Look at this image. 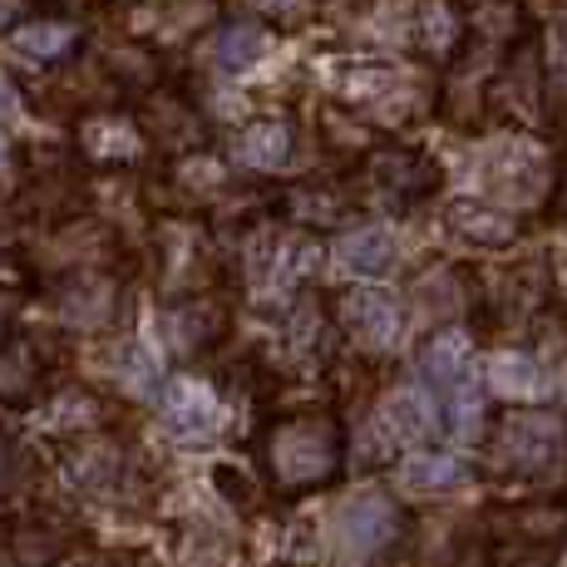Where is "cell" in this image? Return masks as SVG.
Listing matches in <instances>:
<instances>
[{
    "label": "cell",
    "mask_w": 567,
    "mask_h": 567,
    "mask_svg": "<svg viewBox=\"0 0 567 567\" xmlns=\"http://www.w3.org/2000/svg\"><path fill=\"white\" fill-rule=\"evenodd\" d=\"M351 434L331 405H297L261 424L257 434V474L277 498L321 494L341 478Z\"/></svg>",
    "instance_id": "6da1fadb"
},
{
    "label": "cell",
    "mask_w": 567,
    "mask_h": 567,
    "mask_svg": "<svg viewBox=\"0 0 567 567\" xmlns=\"http://www.w3.org/2000/svg\"><path fill=\"white\" fill-rule=\"evenodd\" d=\"M484 454L478 464L498 478H518V484H538L567 468V424L548 410L508 405L484 430Z\"/></svg>",
    "instance_id": "7a4b0ae2"
},
{
    "label": "cell",
    "mask_w": 567,
    "mask_h": 567,
    "mask_svg": "<svg viewBox=\"0 0 567 567\" xmlns=\"http://www.w3.org/2000/svg\"><path fill=\"white\" fill-rule=\"evenodd\" d=\"M468 163H474V178H478V188H484V198L508 207V213L553 198V183H558L553 178L548 148H543L538 138H528V134L488 138V144L474 148V158Z\"/></svg>",
    "instance_id": "3957f363"
},
{
    "label": "cell",
    "mask_w": 567,
    "mask_h": 567,
    "mask_svg": "<svg viewBox=\"0 0 567 567\" xmlns=\"http://www.w3.org/2000/svg\"><path fill=\"white\" fill-rule=\"evenodd\" d=\"M311 271H316V243L301 227H261L243 252V281L257 301L301 297Z\"/></svg>",
    "instance_id": "277c9868"
},
{
    "label": "cell",
    "mask_w": 567,
    "mask_h": 567,
    "mask_svg": "<svg viewBox=\"0 0 567 567\" xmlns=\"http://www.w3.org/2000/svg\"><path fill=\"white\" fill-rule=\"evenodd\" d=\"M60 474L70 488H80L84 498H100V504H124L138 488V460L114 430L60 444Z\"/></svg>",
    "instance_id": "5b68a950"
},
{
    "label": "cell",
    "mask_w": 567,
    "mask_h": 567,
    "mask_svg": "<svg viewBox=\"0 0 567 567\" xmlns=\"http://www.w3.org/2000/svg\"><path fill=\"white\" fill-rule=\"evenodd\" d=\"M361 188L370 203L390 207V213H410V207H420L424 198H434L440 173H434V163L424 158L420 148L380 144V148H370L361 163Z\"/></svg>",
    "instance_id": "8992f818"
},
{
    "label": "cell",
    "mask_w": 567,
    "mask_h": 567,
    "mask_svg": "<svg viewBox=\"0 0 567 567\" xmlns=\"http://www.w3.org/2000/svg\"><path fill=\"white\" fill-rule=\"evenodd\" d=\"M400 533H405V508L390 494H380V488H365V494H355L351 504L341 508V518H336V548H341L346 567H365V563H375L380 553L395 548Z\"/></svg>",
    "instance_id": "52a82bcc"
},
{
    "label": "cell",
    "mask_w": 567,
    "mask_h": 567,
    "mask_svg": "<svg viewBox=\"0 0 567 567\" xmlns=\"http://www.w3.org/2000/svg\"><path fill=\"white\" fill-rule=\"evenodd\" d=\"M331 321H336V336H346L361 355H390L400 346V331H405L400 301L380 287L341 291V297L331 301Z\"/></svg>",
    "instance_id": "ba28073f"
},
{
    "label": "cell",
    "mask_w": 567,
    "mask_h": 567,
    "mask_svg": "<svg viewBox=\"0 0 567 567\" xmlns=\"http://www.w3.org/2000/svg\"><path fill=\"white\" fill-rule=\"evenodd\" d=\"M50 301H54V316L70 331H109V326L124 321V281L109 267L64 271Z\"/></svg>",
    "instance_id": "9c48e42d"
},
{
    "label": "cell",
    "mask_w": 567,
    "mask_h": 567,
    "mask_svg": "<svg viewBox=\"0 0 567 567\" xmlns=\"http://www.w3.org/2000/svg\"><path fill=\"white\" fill-rule=\"evenodd\" d=\"M74 148L90 168L100 173H124V168H138L148 154V134L138 118L118 114V109H84L74 118Z\"/></svg>",
    "instance_id": "30bf717a"
},
{
    "label": "cell",
    "mask_w": 567,
    "mask_h": 567,
    "mask_svg": "<svg viewBox=\"0 0 567 567\" xmlns=\"http://www.w3.org/2000/svg\"><path fill=\"white\" fill-rule=\"evenodd\" d=\"M154 271H158L168 297H193V291L213 287L217 261H213V243H207L203 227L163 223L158 237H154Z\"/></svg>",
    "instance_id": "8fae6325"
},
{
    "label": "cell",
    "mask_w": 567,
    "mask_h": 567,
    "mask_svg": "<svg viewBox=\"0 0 567 567\" xmlns=\"http://www.w3.org/2000/svg\"><path fill=\"white\" fill-rule=\"evenodd\" d=\"M109 414L114 405L100 395V390H84V385H50L35 405L25 410L30 430L40 440H54V444H70V440H84V434H100L109 430Z\"/></svg>",
    "instance_id": "7c38bea8"
},
{
    "label": "cell",
    "mask_w": 567,
    "mask_h": 567,
    "mask_svg": "<svg viewBox=\"0 0 567 567\" xmlns=\"http://www.w3.org/2000/svg\"><path fill=\"white\" fill-rule=\"evenodd\" d=\"M227 321H233V316H227V301L207 287V291H193V297H173L158 316V331H163V346H168L173 355L193 361V355L223 346Z\"/></svg>",
    "instance_id": "4fadbf2b"
},
{
    "label": "cell",
    "mask_w": 567,
    "mask_h": 567,
    "mask_svg": "<svg viewBox=\"0 0 567 567\" xmlns=\"http://www.w3.org/2000/svg\"><path fill=\"white\" fill-rule=\"evenodd\" d=\"M158 414H163V430L178 444H188V450H203V444H213L223 434V400H217L213 385H203L193 375L158 390Z\"/></svg>",
    "instance_id": "5bb4252c"
},
{
    "label": "cell",
    "mask_w": 567,
    "mask_h": 567,
    "mask_svg": "<svg viewBox=\"0 0 567 567\" xmlns=\"http://www.w3.org/2000/svg\"><path fill=\"white\" fill-rule=\"evenodd\" d=\"M498 528V548L508 553H538V558H558V548L567 543V504H508L494 514Z\"/></svg>",
    "instance_id": "9a60e30c"
},
{
    "label": "cell",
    "mask_w": 567,
    "mask_h": 567,
    "mask_svg": "<svg viewBox=\"0 0 567 567\" xmlns=\"http://www.w3.org/2000/svg\"><path fill=\"white\" fill-rule=\"evenodd\" d=\"M50 385H54L50 355L40 351V341L25 331H10L6 341H0V405L30 410Z\"/></svg>",
    "instance_id": "2e32d148"
},
{
    "label": "cell",
    "mask_w": 567,
    "mask_h": 567,
    "mask_svg": "<svg viewBox=\"0 0 567 567\" xmlns=\"http://www.w3.org/2000/svg\"><path fill=\"white\" fill-rule=\"evenodd\" d=\"M70 548L64 523L40 514H0V567H54Z\"/></svg>",
    "instance_id": "e0dca14e"
},
{
    "label": "cell",
    "mask_w": 567,
    "mask_h": 567,
    "mask_svg": "<svg viewBox=\"0 0 567 567\" xmlns=\"http://www.w3.org/2000/svg\"><path fill=\"white\" fill-rule=\"evenodd\" d=\"M468 361H474V346H468V331L464 326H440L430 341L420 346V385L430 390L434 400H444L450 390H460L468 380Z\"/></svg>",
    "instance_id": "ac0fdd59"
},
{
    "label": "cell",
    "mask_w": 567,
    "mask_h": 567,
    "mask_svg": "<svg viewBox=\"0 0 567 567\" xmlns=\"http://www.w3.org/2000/svg\"><path fill=\"white\" fill-rule=\"evenodd\" d=\"M346 104H361L380 118H405L414 114V80L405 70H390V64H365V70H351L346 74Z\"/></svg>",
    "instance_id": "d6986e66"
},
{
    "label": "cell",
    "mask_w": 567,
    "mask_h": 567,
    "mask_svg": "<svg viewBox=\"0 0 567 567\" xmlns=\"http://www.w3.org/2000/svg\"><path fill=\"white\" fill-rule=\"evenodd\" d=\"M468 478H474V468L440 450H410L395 464V484L410 498H450V494H460Z\"/></svg>",
    "instance_id": "ffe728a7"
},
{
    "label": "cell",
    "mask_w": 567,
    "mask_h": 567,
    "mask_svg": "<svg viewBox=\"0 0 567 567\" xmlns=\"http://www.w3.org/2000/svg\"><path fill=\"white\" fill-rule=\"evenodd\" d=\"M80 45H84V25H80V20H64V16L25 20V25L10 35V50H16V60L35 64V70H54V64L74 60Z\"/></svg>",
    "instance_id": "44dd1931"
},
{
    "label": "cell",
    "mask_w": 567,
    "mask_h": 567,
    "mask_svg": "<svg viewBox=\"0 0 567 567\" xmlns=\"http://www.w3.org/2000/svg\"><path fill=\"white\" fill-rule=\"evenodd\" d=\"M444 223H450V233L460 237V243L484 247V252H498V247H508L518 237V217L508 213V207L488 203V198H460V203H450Z\"/></svg>",
    "instance_id": "7402d4cb"
},
{
    "label": "cell",
    "mask_w": 567,
    "mask_h": 567,
    "mask_svg": "<svg viewBox=\"0 0 567 567\" xmlns=\"http://www.w3.org/2000/svg\"><path fill=\"white\" fill-rule=\"evenodd\" d=\"M336 261H341L351 277H385V271H395L400 261V243L395 233H390L385 223H365V227H346L341 237H336Z\"/></svg>",
    "instance_id": "603a6c76"
},
{
    "label": "cell",
    "mask_w": 567,
    "mask_h": 567,
    "mask_svg": "<svg viewBox=\"0 0 567 567\" xmlns=\"http://www.w3.org/2000/svg\"><path fill=\"white\" fill-rule=\"evenodd\" d=\"M267 50H271V35H267V25H257V20H227V25H217L213 35L203 40V60L213 64L217 74L252 70Z\"/></svg>",
    "instance_id": "cb8c5ba5"
},
{
    "label": "cell",
    "mask_w": 567,
    "mask_h": 567,
    "mask_svg": "<svg viewBox=\"0 0 567 567\" xmlns=\"http://www.w3.org/2000/svg\"><path fill=\"white\" fill-rule=\"evenodd\" d=\"M291 148H297V128H291L287 118H252V124L237 128V138H233V158L252 173L287 168Z\"/></svg>",
    "instance_id": "d4e9b609"
},
{
    "label": "cell",
    "mask_w": 567,
    "mask_h": 567,
    "mask_svg": "<svg viewBox=\"0 0 567 567\" xmlns=\"http://www.w3.org/2000/svg\"><path fill=\"white\" fill-rule=\"evenodd\" d=\"M355 198L346 188H336V183H297V188L281 198V213H287L291 227H336L351 217Z\"/></svg>",
    "instance_id": "484cf974"
},
{
    "label": "cell",
    "mask_w": 567,
    "mask_h": 567,
    "mask_svg": "<svg viewBox=\"0 0 567 567\" xmlns=\"http://www.w3.org/2000/svg\"><path fill=\"white\" fill-rule=\"evenodd\" d=\"M109 375H114L118 390H128V395H138V400H148L163 390V370L154 361V351L138 341H124L114 355H109Z\"/></svg>",
    "instance_id": "4316f807"
},
{
    "label": "cell",
    "mask_w": 567,
    "mask_h": 567,
    "mask_svg": "<svg viewBox=\"0 0 567 567\" xmlns=\"http://www.w3.org/2000/svg\"><path fill=\"white\" fill-rule=\"evenodd\" d=\"M488 390L508 400H533L543 395V361L528 351H504L488 361Z\"/></svg>",
    "instance_id": "83f0119b"
},
{
    "label": "cell",
    "mask_w": 567,
    "mask_h": 567,
    "mask_svg": "<svg viewBox=\"0 0 567 567\" xmlns=\"http://www.w3.org/2000/svg\"><path fill=\"white\" fill-rule=\"evenodd\" d=\"M173 188L178 193H188V198H217V193L227 188V168H223V158H213V154H203V148H188L178 163H173Z\"/></svg>",
    "instance_id": "f1b7e54d"
},
{
    "label": "cell",
    "mask_w": 567,
    "mask_h": 567,
    "mask_svg": "<svg viewBox=\"0 0 567 567\" xmlns=\"http://www.w3.org/2000/svg\"><path fill=\"white\" fill-rule=\"evenodd\" d=\"M100 70L109 74V80H118L124 90H148V84L158 80V64L148 50L128 45V40H118V45H104L100 54Z\"/></svg>",
    "instance_id": "f546056e"
},
{
    "label": "cell",
    "mask_w": 567,
    "mask_h": 567,
    "mask_svg": "<svg viewBox=\"0 0 567 567\" xmlns=\"http://www.w3.org/2000/svg\"><path fill=\"white\" fill-rule=\"evenodd\" d=\"M178 563L183 567H223L227 563V538H217L213 528H203V523H188V528L178 533Z\"/></svg>",
    "instance_id": "4dcf8cb0"
},
{
    "label": "cell",
    "mask_w": 567,
    "mask_h": 567,
    "mask_svg": "<svg viewBox=\"0 0 567 567\" xmlns=\"http://www.w3.org/2000/svg\"><path fill=\"white\" fill-rule=\"evenodd\" d=\"M247 16L257 20V25H307V20L316 16V0H243Z\"/></svg>",
    "instance_id": "1f68e13d"
},
{
    "label": "cell",
    "mask_w": 567,
    "mask_h": 567,
    "mask_svg": "<svg viewBox=\"0 0 567 567\" xmlns=\"http://www.w3.org/2000/svg\"><path fill=\"white\" fill-rule=\"evenodd\" d=\"M25 478H30V450H25V440H20L16 430H6V424H0V494L20 488Z\"/></svg>",
    "instance_id": "d6a6232c"
},
{
    "label": "cell",
    "mask_w": 567,
    "mask_h": 567,
    "mask_svg": "<svg viewBox=\"0 0 567 567\" xmlns=\"http://www.w3.org/2000/svg\"><path fill=\"white\" fill-rule=\"evenodd\" d=\"M213 484H217V494H223L233 508H252V504H257V478H247L243 468L217 464V468H213Z\"/></svg>",
    "instance_id": "836d02e7"
},
{
    "label": "cell",
    "mask_w": 567,
    "mask_h": 567,
    "mask_svg": "<svg viewBox=\"0 0 567 567\" xmlns=\"http://www.w3.org/2000/svg\"><path fill=\"white\" fill-rule=\"evenodd\" d=\"M54 567H134V563L118 558V553H109V548H94V543H70Z\"/></svg>",
    "instance_id": "e575fe53"
},
{
    "label": "cell",
    "mask_w": 567,
    "mask_h": 567,
    "mask_svg": "<svg viewBox=\"0 0 567 567\" xmlns=\"http://www.w3.org/2000/svg\"><path fill=\"white\" fill-rule=\"evenodd\" d=\"M20 30V0H0V35Z\"/></svg>",
    "instance_id": "d590c367"
},
{
    "label": "cell",
    "mask_w": 567,
    "mask_h": 567,
    "mask_svg": "<svg viewBox=\"0 0 567 567\" xmlns=\"http://www.w3.org/2000/svg\"><path fill=\"white\" fill-rule=\"evenodd\" d=\"M553 213H558V217H567V163H563L558 183H553Z\"/></svg>",
    "instance_id": "8d00e7d4"
},
{
    "label": "cell",
    "mask_w": 567,
    "mask_h": 567,
    "mask_svg": "<svg viewBox=\"0 0 567 567\" xmlns=\"http://www.w3.org/2000/svg\"><path fill=\"white\" fill-rule=\"evenodd\" d=\"M10 331H16V326H10V297H0V341H6Z\"/></svg>",
    "instance_id": "74e56055"
},
{
    "label": "cell",
    "mask_w": 567,
    "mask_h": 567,
    "mask_svg": "<svg viewBox=\"0 0 567 567\" xmlns=\"http://www.w3.org/2000/svg\"><path fill=\"white\" fill-rule=\"evenodd\" d=\"M6 163H10V144H6V138H0V168H6Z\"/></svg>",
    "instance_id": "f35d334b"
},
{
    "label": "cell",
    "mask_w": 567,
    "mask_h": 567,
    "mask_svg": "<svg viewBox=\"0 0 567 567\" xmlns=\"http://www.w3.org/2000/svg\"><path fill=\"white\" fill-rule=\"evenodd\" d=\"M277 567H297V563H277Z\"/></svg>",
    "instance_id": "ab89813d"
}]
</instances>
